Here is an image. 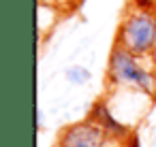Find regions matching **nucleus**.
I'll return each instance as SVG.
<instances>
[{
    "label": "nucleus",
    "mask_w": 156,
    "mask_h": 147,
    "mask_svg": "<svg viewBox=\"0 0 156 147\" xmlns=\"http://www.w3.org/2000/svg\"><path fill=\"white\" fill-rule=\"evenodd\" d=\"M107 75L109 81L115 83L118 87H130L143 94H152L154 90V79L152 75L137 62L135 53L128 51L124 45L113 47L111 56H109V66H107Z\"/></svg>",
    "instance_id": "f257e3e1"
},
{
    "label": "nucleus",
    "mask_w": 156,
    "mask_h": 147,
    "mask_svg": "<svg viewBox=\"0 0 156 147\" xmlns=\"http://www.w3.org/2000/svg\"><path fill=\"white\" fill-rule=\"evenodd\" d=\"M120 45L135 56H145L156 45V17L145 11H135L126 17L120 30Z\"/></svg>",
    "instance_id": "f03ea898"
},
{
    "label": "nucleus",
    "mask_w": 156,
    "mask_h": 147,
    "mask_svg": "<svg viewBox=\"0 0 156 147\" xmlns=\"http://www.w3.org/2000/svg\"><path fill=\"white\" fill-rule=\"evenodd\" d=\"M107 134L96 121H81L62 132L60 147H107Z\"/></svg>",
    "instance_id": "7ed1b4c3"
},
{
    "label": "nucleus",
    "mask_w": 156,
    "mask_h": 147,
    "mask_svg": "<svg viewBox=\"0 0 156 147\" xmlns=\"http://www.w3.org/2000/svg\"><path fill=\"white\" fill-rule=\"evenodd\" d=\"M92 121H96V124H98L103 130H107L109 134H115V136L126 134V128L109 113L107 104H103V102H98V104L94 107V111H92Z\"/></svg>",
    "instance_id": "20e7f679"
},
{
    "label": "nucleus",
    "mask_w": 156,
    "mask_h": 147,
    "mask_svg": "<svg viewBox=\"0 0 156 147\" xmlns=\"http://www.w3.org/2000/svg\"><path fill=\"white\" fill-rule=\"evenodd\" d=\"M66 79L73 85H83L90 81V70L86 66H71V68H66Z\"/></svg>",
    "instance_id": "39448f33"
}]
</instances>
